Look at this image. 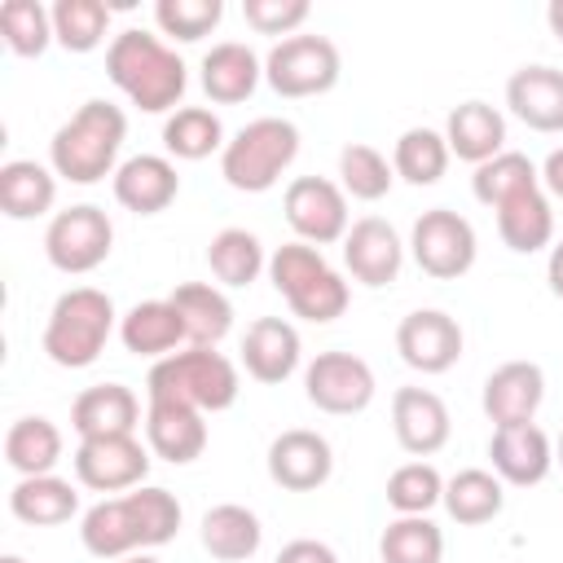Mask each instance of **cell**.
<instances>
[{
    "label": "cell",
    "instance_id": "19",
    "mask_svg": "<svg viewBox=\"0 0 563 563\" xmlns=\"http://www.w3.org/2000/svg\"><path fill=\"white\" fill-rule=\"evenodd\" d=\"M136 422H141V405H136L132 387H123V383H97V387L79 391L70 405V427L79 431V440L132 435Z\"/></svg>",
    "mask_w": 563,
    "mask_h": 563
},
{
    "label": "cell",
    "instance_id": "9",
    "mask_svg": "<svg viewBox=\"0 0 563 563\" xmlns=\"http://www.w3.org/2000/svg\"><path fill=\"white\" fill-rule=\"evenodd\" d=\"M282 211H286V224L303 242H312V246H325V242L347 238V198L325 176H299V180H290V189L282 198Z\"/></svg>",
    "mask_w": 563,
    "mask_h": 563
},
{
    "label": "cell",
    "instance_id": "39",
    "mask_svg": "<svg viewBox=\"0 0 563 563\" xmlns=\"http://www.w3.org/2000/svg\"><path fill=\"white\" fill-rule=\"evenodd\" d=\"M0 35L18 57H40L53 35V13L40 0H4L0 4Z\"/></svg>",
    "mask_w": 563,
    "mask_h": 563
},
{
    "label": "cell",
    "instance_id": "54",
    "mask_svg": "<svg viewBox=\"0 0 563 563\" xmlns=\"http://www.w3.org/2000/svg\"><path fill=\"white\" fill-rule=\"evenodd\" d=\"M0 563H22V559H13V554H9V559H0Z\"/></svg>",
    "mask_w": 563,
    "mask_h": 563
},
{
    "label": "cell",
    "instance_id": "38",
    "mask_svg": "<svg viewBox=\"0 0 563 563\" xmlns=\"http://www.w3.org/2000/svg\"><path fill=\"white\" fill-rule=\"evenodd\" d=\"M528 185H541V176H537L532 158H528V154H515V150H501L497 158L479 163V167H475V180H471L475 198H479L484 207H493V211H497L510 194H519V189H528Z\"/></svg>",
    "mask_w": 563,
    "mask_h": 563
},
{
    "label": "cell",
    "instance_id": "31",
    "mask_svg": "<svg viewBox=\"0 0 563 563\" xmlns=\"http://www.w3.org/2000/svg\"><path fill=\"white\" fill-rule=\"evenodd\" d=\"M53 198H57V185L40 163L13 158L0 167V211L9 220H35L53 207Z\"/></svg>",
    "mask_w": 563,
    "mask_h": 563
},
{
    "label": "cell",
    "instance_id": "32",
    "mask_svg": "<svg viewBox=\"0 0 563 563\" xmlns=\"http://www.w3.org/2000/svg\"><path fill=\"white\" fill-rule=\"evenodd\" d=\"M84 550L97 554V559H119L128 550L141 545V532H136V519H132V506L128 497H110V501H97L88 515H84Z\"/></svg>",
    "mask_w": 563,
    "mask_h": 563
},
{
    "label": "cell",
    "instance_id": "7",
    "mask_svg": "<svg viewBox=\"0 0 563 563\" xmlns=\"http://www.w3.org/2000/svg\"><path fill=\"white\" fill-rule=\"evenodd\" d=\"M110 246H114V229H110L106 211H97L88 202L57 211L44 233V255L62 273H92L97 264H106Z\"/></svg>",
    "mask_w": 563,
    "mask_h": 563
},
{
    "label": "cell",
    "instance_id": "42",
    "mask_svg": "<svg viewBox=\"0 0 563 563\" xmlns=\"http://www.w3.org/2000/svg\"><path fill=\"white\" fill-rule=\"evenodd\" d=\"M435 501H444V479L431 462H405L387 479V506L400 515H427Z\"/></svg>",
    "mask_w": 563,
    "mask_h": 563
},
{
    "label": "cell",
    "instance_id": "12",
    "mask_svg": "<svg viewBox=\"0 0 563 563\" xmlns=\"http://www.w3.org/2000/svg\"><path fill=\"white\" fill-rule=\"evenodd\" d=\"M150 471V453L141 449L136 435H101L84 440L75 453V475L92 493H123L136 488Z\"/></svg>",
    "mask_w": 563,
    "mask_h": 563
},
{
    "label": "cell",
    "instance_id": "27",
    "mask_svg": "<svg viewBox=\"0 0 563 563\" xmlns=\"http://www.w3.org/2000/svg\"><path fill=\"white\" fill-rule=\"evenodd\" d=\"M119 334L132 356H172V347L185 343V321L172 299H145L123 317Z\"/></svg>",
    "mask_w": 563,
    "mask_h": 563
},
{
    "label": "cell",
    "instance_id": "22",
    "mask_svg": "<svg viewBox=\"0 0 563 563\" xmlns=\"http://www.w3.org/2000/svg\"><path fill=\"white\" fill-rule=\"evenodd\" d=\"M242 365L255 383H286L299 365V334L290 321L282 317H260L251 321L246 339H242Z\"/></svg>",
    "mask_w": 563,
    "mask_h": 563
},
{
    "label": "cell",
    "instance_id": "53",
    "mask_svg": "<svg viewBox=\"0 0 563 563\" xmlns=\"http://www.w3.org/2000/svg\"><path fill=\"white\" fill-rule=\"evenodd\" d=\"M559 462H563V435H559Z\"/></svg>",
    "mask_w": 563,
    "mask_h": 563
},
{
    "label": "cell",
    "instance_id": "41",
    "mask_svg": "<svg viewBox=\"0 0 563 563\" xmlns=\"http://www.w3.org/2000/svg\"><path fill=\"white\" fill-rule=\"evenodd\" d=\"M339 176H343V189L352 194V198H361V202H378L387 189H391V167H387V158L374 150V145H365V141H352V145H343V154H339Z\"/></svg>",
    "mask_w": 563,
    "mask_h": 563
},
{
    "label": "cell",
    "instance_id": "49",
    "mask_svg": "<svg viewBox=\"0 0 563 563\" xmlns=\"http://www.w3.org/2000/svg\"><path fill=\"white\" fill-rule=\"evenodd\" d=\"M541 180H545V189H550L554 198H563V150H554V154L545 158V167H541Z\"/></svg>",
    "mask_w": 563,
    "mask_h": 563
},
{
    "label": "cell",
    "instance_id": "3",
    "mask_svg": "<svg viewBox=\"0 0 563 563\" xmlns=\"http://www.w3.org/2000/svg\"><path fill=\"white\" fill-rule=\"evenodd\" d=\"M114 330V303L97 286L66 290L44 325V352L62 369H84L106 352V339Z\"/></svg>",
    "mask_w": 563,
    "mask_h": 563
},
{
    "label": "cell",
    "instance_id": "25",
    "mask_svg": "<svg viewBox=\"0 0 563 563\" xmlns=\"http://www.w3.org/2000/svg\"><path fill=\"white\" fill-rule=\"evenodd\" d=\"M449 154L466 158V163H488L501 154L506 145V119L488 106V101H462L453 114H449Z\"/></svg>",
    "mask_w": 563,
    "mask_h": 563
},
{
    "label": "cell",
    "instance_id": "29",
    "mask_svg": "<svg viewBox=\"0 0 563 563\" xmlns=\"http://www.w3.org/2000/svg\"><path fill=\"white\" fill-rule=\"evenodd\" d=\"M9 510L31 528H57L79 510V493L57 475H31V479L13 484Z\"/></svg>",
    "mask_w": 563,
    "mask_h": 563
},
{
    "label": "cell",
    "instance_id": "24",
    "mask_svg": "<svg viewBox=\"0 0 563 563\" xmlns=\"http://www.w3.org/2000/svg\"><path fill=\"white\" fill-rule=\"evenodd\" d=\"M497 233L519 255H532L554 238V211H550L541 185H528L497 207Z\"/></svg>",
    "mask_w": 563,
    "mask_h": 563
},
{
    "label": "cell",
    "instance_id": "52",
    "mask_svg": "<svg viewBox=\"0 0 563 563\" xmlns=\"http://www.w3.org/2000/svg\"><path fill=\"white\" fill-rule=\"evenodd\" d=\"M128 563H158V559H128Z\"/></svg>",
    "mask_w": 563,
    "mask_h": 563
},
{
    "label": "cell",
    "instance_id": "10",
    "mask_svg": "<svg viewBox=\"0 0 563 563\" xmlns=\"http://www.w3.org/2000/svg\"><path fill=\"white\" fill-rule=\"evenodd\" d=\"M303 391L321 413H361L374 400V369L352 352H321L303 374Z\"/></svg>",
    "mask_w": 563,
    "mask_h": 563
},
{
    "label": "cell",
    "instance_id": "28",
    "mask_svg": "<svg viewBox=\"0 0 563 563\" xmlns=\"http://www.w3.org/2000/svg\"><path fill=\"white\" fill-rule=\"evenodd\" d=\"M172 303H176V312H180V321H185V339H189L194 347H216V343L233 330V308H229V299H224L216 286H207V282H185V286H176V290H172Z\"/></svg>",
    "mask_w": 563,
    "mask_h": 563
},
{
    "label": "cell",
    "instance_id": "33",
    "mask_svg": "<svg viewBox=\"0 0 563 563\" xmlns=\"http://www.w3.org/2000/svg\"><path fill=\"white\" fill-rule=\"evenodd\" d=\"M501 506H506V488H501V479L488 475V471H457V475L444 484V510H449L457 523H466V528L497 519Z\"/></svg>",
    "mask_w": 563,
    "mask_h": 563
},
{
    "label": "cell",
    "instance_id": "8",
    "mask_svg": "<svg viewBox=\"0 0 563 563\" xmlns=\"http://www.w3.org/2000/svg\"><path fill=\"white\" fill-rule=\"evenodd\" d=\"M409 246H413L418 268L435 282H453V277L471 273V264H475V229L449 207L422 211Z\"/></svg>",
    "mask_w": 563,
    "mask_h": 563
},
{
    "label": "cell",
    "instance_id": "2",
    "mask_svg": "<svg viewBox=\"0 0 563 563\" xmlns=\"http://www.w3.org/2000/svg\"><path fill=\"white\" fill-rule=\"evenodd\" d=\"M123 136H128V119H123L119 106L84 101L70 114V123H62L53 132V167H57V176H66L75 185H92V180L110 176Z\"/></svg>",
    "mask_w": 563,
    "mask_h": 563
},
{
    "label": "cell",
    "instance_id": "45",
    "mask_svg": "<svg viewBox=\"0 0 563 563\" xmlns=\"http://www.w3.org/2000/svg\"><path fill=\"white\" fill-rule=\"evenodd\" d=\"M286 303H290V312H295V317L325 325V321H334V317H343V312H347V282H343L334 268H325V273H321V277H312L303 290H295Z\"/></svg>",
    "mask_w": 563,
    "mask_h": 563
},
{
    "label": "cell",
    "instance_id": "50",
    "mask_svg": "<svg viewBox=\"0 0 563 563\" xmlns=\"http://www.w3.org/2000/svg\"><path fill=\"white\" fill-rule=\"evenodd\" d=\"M545 282H550V290L563 299V242L550 251V264H545Z\"/></svg>",
    "mask_w": 563,
    "mask_h": 563
},
{
    "label": "cell",
    "instance_id": "48",
    "mask_svg": "<svg viewBox=\"0 0 563 563\" xmlns=\"http://www.w3.org/2000/svg\"><path fill=\"white\" fill-rule=\"evenodd\" d=\"M277 563H339V559H334V550H330L325 541H308V537H299V541L282 545Z\"/></svg>",
    "mask_w": 563,
    "mask_h": 563
},
{
    "label": "cell",
    "instance_id": "35",
    "mask_svg": "<svg viewBox=\"0 0 563 563\" xmlns=\"http://www.w3.org/2000/svg\"><path fill=\"white\" fill-rule=\"evenodd\" d=\"M449 167V141L431 128H409L400 132L396 141V154H391V172L409 185H435Z\"/></svg>",
    "mask_w": 563,
    "mask_h": 563
},
{
    "label": "cell",
    "instance_id": "51",
    "mask_svg": "<svg viewBox=\"0 0 563 563\" xmlns=\"http://www.w3.org/2000/svg\"><path fill=\"white\" fill-rule=\"evenodd\" d=\"M545 18H550V31H554V40H559V44H563V0H554V4H550V13H545Z\"/></svg>",
    "mask_w": 563,
    "mask_h": 563
},
{
    "label": "cell",
    "instance_id": "4",
    "mask_svg": "<svg viewBox=\"0 0 563 563\" xmlns=\"http://www.w3.org/2000/svg\"><path fill=\"white\" fill-rule=\"evenodd\" d=\"M145 387H150V400H180L202 413H220L238 400V369L216 347H189V352L163 356L150 369Z\"/></svg>",
    "mask_w": 563,
    "mask_h": 563
},
{
    "label": "cell",
    "instance_id": "26",
    "mask_svg": "<svg viewBox=\"0 0 563 563\" xmlns=\"http://www.w3.org/2000/svg\"><path fill=\"white\" fill-rule=\"evenodd\" d=\"M198 532H202V550L211 559H220V563H246L260 550V541H264L260 519L246 506H238V501L211 506L202 515V528Z\"/></svg>",
    "mask_w": 563,
    "mask_h": 563
},
{
    "label": "cell",
    "instance_id": "46",
    "mask_svg": "<svg viewBox=\"0 0 563 563\" xmlns=\"http://www.w3.org/2000/svg\"><path fill=\"white\" fill-rule=\"evenodd\" d=\"M330 264L321 260V251L317 246H308V242H290V246H277L273 251V260H268V277H273V286H277V295H295V290H303L312 277H321Z\"/></svg>",
    "mask_w": 563,
    "mask_h": 563
},
{
    "label": "cell",
    "instance_id": "43",
    "mask_svg": "<svg viewBox=\"0 0 563 563\" xmlns=\"http://www.w3.org/2000/svg\"><path fill=\"white\" fill-rule=\"evenodd\" d=\"M128 506H132L141 545H167L176 537V528H180V501L167 488H136V493H128Z\"/></svg>",
    "mask_w": 563,
    "mask_h": 563
},
{
    "label": "cell",
    "instance_id": "1",
    "mask_svg": "<svg viewBox=\"0 0 563 563\" xmlns=\"http://www.w3.org/2000/svg\"><path fill=\"white\" fill-rule=\"evenodd\" d=\"M106 75L145 114L172 110L185 97V62L158 35H145V31L114 35V44L106 53Z\"/></svg>",
    "mask_w": 563,
    "mask_h": 563
},
{
    "label": "cell",
    "instance_id": "37",
    "mask_svg": "<svg viewBox=\"0 0 563 563\" xmlns=\"http://www.w3.org/2000/svg\"><path fill=\"white\" fill-rule=\"evenodd\" d=\"M220 141H224V128H220V119H216L211 110H202V106H185V110H176V114L163 123V145H167V154L189 158V163L216 154Z\"/></svg>",
    "mask_w": 563,
    "mask_h": 563
},
{
    "label": "cell",
    "instance_id": "23",
    "mask_svg": "<svg viewBox=\"0 0 563 563\" xmlns=\"http://www.w3.org/2000/svg\"><path fill=\"white\" fill-rule=\"evenodd\" d=\"M260 75H264L260 57H255L246 44H238V40H224V44H216V48L202 57V92H207L216 106H238V101H246V97L255 92Z\"/></svg>",
    "mask_w": 563,
    "mask_h": 563
},
{
    "label": "cell",
    "instance_id": "16",
    "mask_svg": "<svg viewBox=\"0 0 563 563\" xmlns=\"http://www.w3.org/2000/svg\"><path fill=\"white\" fill-rule=\"evenodd\" d=\"M391 427L405 453L431 457L449 444V405L427 387H400L391 396Z\"/></svg>",
    "mask_w": 563,
    "mask_h": 563
},
{
    "label": "cell",
    "instance_id": "21",
    "mask_svg": "<svg viewBox=\"0 0 563 563\" xmlns=\"http://www.w3.org/2000/svg\"><path fill=\"white\" fill-rule=\"evenodd\" d=\"M506 106L532 132H563V70L554 66H523L506 84Z\"/></svg>",
    "mask_w": 563,
    "mask_h": 563
},
{
    "label": "cell",
    "instance_id": "5",
    "mask_svg": "<svg viewBox=\"0 0 563 563\" xmlns=\"http://www.w3.org/2000/svg\"><path fill=\"white\" fill-rule=\"evenodd\" d=\"M299 132L286 119H255L246 123L220 154V176L242 194H264L277 185V176L295 163Z\"/></svg>",
    "mask_w": 563,
    "mask_h": 563
},
{
    "label": "cell",
    "instance_id": "11",
    "mask_svg": "<svg viewBox=\"0 0 563 563\" xmlns=\"http://www.w3.org/2000/svg\"><path fill=\"white\" fill-rule=\"evenodd\" d=\"M396 352L418 374H444L462 356V325L440 308H418L396 330Z\"/></svg>",
    "mask_w": 563,
    "mask_h": 563
},
{
    "label": "cell",
    "instance_id": "44",
    "mask_svg": "<svg viewBox=\"0 0 563 563\" xmlns=\"http://www.w3.org/2000/svg\"><path fill=\"white\" fill-rule=\"evenodd\" d=\"M220 13H224L220 0H158V9H154L163 35H176L185 44L211 35L220 26Z\"/></svg>",
    "mask_w": 563,
    "mask_h": 563
},
{
    "label": "cell",
    "instance_id": "17",
    "mask_svg": "<svg viewBox=\"0 0 563 563\" xmlns=\"http://www.w3.org/2000/svg\"><path fill=\"white\" fill-rule=\"evenodd\" d=\"M488 457H493V471L497 479L506 484H541L550 475V435L537 427V422H519V427H493V440H488Z\"/></svg>",
    "mask_w": 563,
    "mask_h": 563
},
{
    "label": "cell",
    "instance_id": "30",
    "mask_svg": "<svg viewBox=\"0 0 563 563\" xmlns=\"http://www.w3.org/2000/svg\"><path fill=\"white\" fill-rule=\"evenodd\" d=\"M57 457H62V431H57L48 418L31 413V418H18V422L9 427V435H4V462H9L22 479L48 475V471L57 466Z\"/></svg>",
    "mask_w": 563,
    "mask_h": 563
},
{
    "label": "cell",
    "instance_id": "36",
    "mask_svg": "<svg viewBox=\"0 0 563 563\" xmlns=\"http://www.w3.org/2000/svg\"><path fill=\"white\" fill-rule=\"evenodd\" d=\"M207 264L216 273V282L224 286H251L264 268V246L255 233L246 229H220L207 246Z\"/></svg>",
    "mask_w": 563,
    "mask_h": 563
},
{
    "label": "cell",
    "instance_id": "34",
    "mask_svg": "<svg viewBox=\"0 0 563 563\" xmlns=\"http://www.w3.org/2000/svg\"><path fill=\"white\" fill-rule=\"evenodd\" d=\"M440 554H444V537L427 515H400L378 537L383 563H440Z\"/></svg>",
    "mask_w": 563,
    "mask_h": 563
},
{
    "label": "cell",
    "instance_id": "20",
    "mask_svg": "<svg viewBox=\"0 0 563 563\" xmlns=\"http://www.w3.org/2000/svg\"><path fill=\"white\" fill-rule=\"evenodd\" d=\"M176 194H180V176L158 154H136L114 172V198H119V207H128L136 216L167 211L176 202Z\"/></svg>",
    "mask_w": 563,
    "mask_h": 563
},
{
    "label": "cell",
    "instance_id": "18",
    "mask_svg": "<svg viewBox=\"0 0 563 563\" xmlns=\"http://www.w3.org/2000/svg\"><path fill=\"white\" fill-rule=\"evenodd\" d=\"M145 435H150V449H154L163 462H172V466H185V462L202 457V449H207L202 409L180 405V400H150Z\"/></svg>",
    "mask_w": 563,
    "mask_h": 563
},
{
    "label": "cell",
    "instance_id": "13",
    "mask_svg": "<svg viewBox=\"0 0 563 563\" xmlns=\"http://www.w3.org/2000/svg\"><path fill=\"white\" fill-rule=\"evenodd\" d=\"M330 471H334V453L317 431L290 427L268 444V475L286 493H312L330 479Z\"/></svg>",
    "mask_w": 563,
    "mask_h": 563
},
{
    "label": "cell",
    "instance_id": "15",
    "mask_svg": "<svg viewBox=\"0 0 563 563\" xmlns=\"http://www.w3.org/2000/svg\"><path fill=\"white\" fill-rule=\"evenodd\" d=\"M400 260H405V246L396 238V229L378 216H365L347 229L343 238V264L347 273L361 282V286H387L400 277Z\"/></svg>",
    "mask_w": 563,
    "mask_h": 563
},
{
    "label": "cell",
    "instance_id": "47",
    "mask_svg": "<svg viewBox=\"0 0 563 563\" xmlns=\"http://www.w3.org/2000/svg\"><path fill=\"white\" fill-rule=\"evenodd\" d=\"M242 18L260 35H290L308 18V0H246Z\"/></svg>",
    "mask_w": 563,
    "mask_h": 563
},
{
    "label": "cell",
    "instance_id": "6",
    "mask_svg": "<svg viewBox=\"0 0 563 563\" xmlns=\"http://www.w3.org/2000/svg\"><path fill=\"white\" fill-rule=\"evenodd\" d=\"M339 48L325 35H290L264 57V79L277 97H321L339 84Z\"/></svg>",
    "mask_w": 563,
    "mask_h": 563
},
{
    "label": "cell",
    "instance_id": "40",
    "mask_svg": "<svg viewBox=\"0 0 563 563\" xmlns=\"http://www.w3.org/2000/svg\"><path fill=\"white\" fill-rule=\"evenodd\" d=\"M110 9L101 0H57L53 4V35L70 53H92L106 40Z\"/></svg>",
    "mask_w": 563,
    "mask_h": 563
},
{
    "label": "cell",
    "instance_id": "14",
    "mask_svg": "<svg viewBox=\"0 0 563 563\" xmlns=\"http://www.w3.org/2000/svg\"><path fill=\"white\" fill-rule=\"evenodd\" d=\"M541 400H545V374L532 361H506L484 383V413L493 427L532 422Z\"/></svg>",
    "mask_w": 563,
    "mask_h": 563
}]
</instances>
